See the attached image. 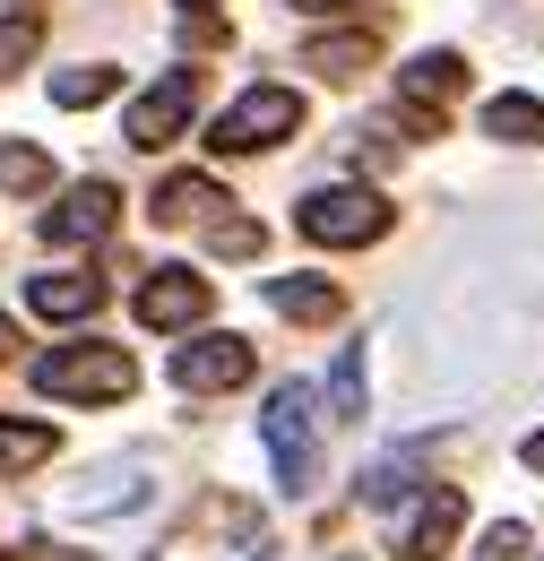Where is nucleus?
<instances>
[{
    "instance_id": "obj_19",
    "label": "nucleus",
    "mask_w": 544,
    "mask_h": 561,
    "mask_svg": "<svg viewBox=\"0 0 544 561\" xmlns=\"http://www.w3.org/2000/svg\"><path fill=\"white\" fill-rule=\"evenodd\" d=\"M113 95V70L104 61H78V70L53 78V104H69V113H87V104H104Z\"/></svg>"
},
{
    "instance_id": "obj_3",
    "label": "nucleus",
    "mask_w": 544,
    "mask_h": 561,
    "mask_svg": "<svg viewBox=\"0 0 544 561\" xmlns=\"http://www.w3.org/2000/svg\"><path fill=\"white\" fill-rule=\"evenodd\" d=\"M260 432H269L276 484H285V492H294V501H303V492L320 484V449H311V398H303V389L285 380V389H276V398H269V415H260Z\"/></svg>"
},
{
    "instance_id": "obj_25",
    "label": "nucleus",
    "mask_w": 544,
    "mask_h": 561,
    "mask_svg": "<svg viewBox=\"0 0 544 561\" xmlns=\"http://www.w3.org/2000/svg\"><path fill=\"white\" fill-rule=\"evenodd\" d=\"M9 346H18V329H9V320H0V363H9Z\"/></svg>"
},
{
    "instance_id": "obj_13",
    "label": "nucleus",
    "mask_w": 544,
    "mask_h": 561,
    "mask_svg": "<svg viewBox=\"0 0 544 561\" xmlns=\"http://www.w3.org/2000/svg\"><path fill=\"white\" fill-rule=\"evenodd\" d=\"M138 501H147L138 467H104L95 484H78V492H69L61 510H69V518H104V510H138Z\"/></svg>"
},
{
    "instance_id": "obj_28",
    "label": "nucleus",
    "mask_w": 544,
    "mask_h": 561,
    "mask_svg": "<svg viewBox=\"0 0 544 561\" xmlns=\"http://www.w3.org/2000/svg\"><path fill=\"white\" fill-rule=\"evenodd\" d=\"M53 561H78V553H53Z\"/></svg>"
},
{
    "instance_id": "obj_20",
    "label": "nucleus",
    "mask_w": 544,
    "mask_h": 561,
    "mask_svg": "<svg viewBox=\"0 0 544 561\" xmlns=\"http://www.w3.org/2000/svg\"><path fill=\"white\" fill-rule=\"evenodd\" d=\"M44 182H53V156L44 147H26V139L0 147V191H44Z\"/></svg>"
},
{
    "instance_id": "obj_16",
    "label": "nucleus",
    "mask_w": 544,
    "mask_h": 561,
    "mask_svg": "<svg viewBox=\"0 0 544 561\" xmlns=\"http://www.w3.org/2000/svg\"><path fill=\"white\" fill-rule=\"evenodd\" d=\"M53 458V423H0V476H26Z\"/></svg>"
},
{
    "instance_id": "obj_23",
    "label": "nucleus",
    "mask_w": 544,
    "mask_h": 561,
    "mask_svg": "<svg viewBox=\"0 0 544 561\" xmlns=\"http://www.w3.org/2000/svg\"><path fill=\"white\" fill-rule=\"evenodd\" d=\"M519 553H528V527H519V518H501V527H484L476 561H519Z\"/></svg>"
},
{
    "instance_id": "obj_8",
    "label": "nucleus",
    "mask_w": 544,
    "mask_h": 561,
    "mask_svg": "<svg viewBox=\"0 0 544 561\" xmlns=\"http://www.w3.org/2000/svg\"><path fill=\"white\" fill-rule=\"evenodd\" d=\"M458 518H467L458 484L423 492V501H415V518H407V545H398V553H407V561H441L450 545H458Z\"/></svg>"
},
{
    "instance_id": "obj_7",
    "label": "nucleus",
    "mask_w": 544,
    "mask_h": 561,
    "mask_svg": "<svg viewBox=\"0 0 544 561\" xmlns=\"http://www.w3.org/2000/svg\"><path fill=\"white\" fill-rule=\"evenodd\" d=\"M138 320H147V329H191V320H207V277L156 268V277L138 285Z\"/></svg>"
},
{
    "instance_id": "obj_1",
    "label": "nucleus",
    "mask_w": 544,
    "mask_h": 561,
    "mask_svg": "<svg viewBox=\"0 0 544 561\" xmlns=\"http://www.w3.org/2000/svg\"><path fill=\"white\" fill-rule=\"evenodd\" d=\"M35 389L44 398H87V407H113L138 389V363L122 346H53L35 363Z\"/></svg>"
},
{
    "instance_id": "obj_17",
    "label": "nucleus",
    "mask_w": 544,
    "mask_h": 561,
    "mask_svg": "<svg viewBox=\"0 0 544 561\" xmlns=\"http://www.w3.org/2000/svg\"><path fill=\"white\" fill-rule=\"evenodd\" d=\"M303 61H311L320 78H363V70H372V35H320Z\"/></svg>"
},
{
    "instance_id": "obj_18",
    "label": "nucleus",
    "mask_w": 544,
    "mask_h": 561,
    "mask_svg": "<svg viewBox=\"0 0 544 561\" xmlns=\"http://www.w3.org/2000/svg\"><path fill=\"white\" fill-rule=\"evenodd\" d=\"M329 423H363V346H345L329 371Z\"/></svg>"
},
{
    "instance_id": "obj_22",
    "label": "nucleus",
    "mask_w": 544,
    "mask_h": 561,
    "mask_svg": "<svg viewBox=\"0 0 544 561\" xmlns=\"http://www.w3.org/2000/svg\"><path fill=\"white\" fill-rule=\"evenodd\" d=\"M207 242H216L225 260H251V251H260V225H251V216H216V225H207Z\"/></svg>"
},
{
    "instance_id": "obj_24",
    "label": "nucleus",
    "mask_w": 544,
    "mask_h": 561,
    "mask_svg": "<svg viewBox=\"0 0 544 561\" xmlns=\"http://www.w3.org/2000/svg\"><path fill=\"white\" fill-rule=\"evenodd\" d=\"M528 467H536V476H544V432H536V440H528Z\"/></svg>"
},
{
    "instance_id": "obj_29",
    "label": "nucleus",
    "mask_w": 544,
    "mask_h": 561,
    "mask_svg": "<svg viewBox=\"0 0 544 561\" xmlns=\"http://www.w3.org/2000/svg\"><path fill=\"white\" fill-rule=\"evenodd\" d=\"M345 561H354V553H345Z\"/></svg>"
},
{
    "instance_id": "obj_10",
    "label": "nucleus",
    "mask_w": 544,
    "mask_h": 561,
    "mask_svg": "<svg viewBox=\"0 0 544 561\" xmlns=\"http://www.w3.org/2000/svg\"><path fill=\"white\" fill-rule=\"evenodd\" d=\"M95 302H104V277H78V268H53V277L26 285V311L35 320H87Z\"/></svg>"
},
{
    "instance_id": "obj_6",
    "label": "nucleus",
    "mask_w": 544,
    "mask_h": 561,
    "mask_svg": "<svg viewBox=\"0 0 544 561\" xmlns=\"http://www.w3.org/2000/svg\"><path fill=\"white\" fill-rule=\"evenodd\" d=\"M251 371H260V354L242 346V337H191V346H173V389H200V398L242 389Z\"/></svg>"
},
{
    "instance_id": "obj_4",
    "label": "nucleus",
    "mask_w": 544,
    "mask_h": 561,
    "mask_svg": "<svg viewBox=\"0 0 544 561\" xmlns=\"http://www.w3.org/2000/svg\"><path fill=\"white\" fill-rule=\"evenodd\" d=\"M311 242H329V251H345V242H381L389 233V208H381V191H311L303 199V216H294Z\"/></svg>"
},
{
    "instance_id": "obj_2",
    "label": "nucleus",
    "mask_w": 544,
    "mask_h": 561,
    "mask_svg": "<svg viewBox=\"0 0 544 561\" xmlns=\"http://www.w3.org/2000/svg\"><path fill=\"white\" fill-rule=\"evenodd\" d=\"M303 130V95L294 87H251L234 113H216V130H207V147L216 156H251V147H276Z\"/></svg>"
},
{
    "instance_id": "obj_21",
    "label": "nucleus",
    "mask_w": 544,
    "mask_h": 561,
    "mask_svg": "<svg viewBox=\"0 0 544 561\" xmlns=\"http://www.w3.org/2000/svg\"><path fill=\"white\" fill-rule=\"evenodd\" d=\"M44 44V18H0V78H18Z\"/></svg>"
},
{
    "instance_id": "obj_9",
    "label": "nucleus",
    "mask_w": 544,
    "mask_h": 561,
    "mask_svg": "<svg viewBox=\"0 0 544 561\" xmlns=\"http://www.w3.org/2000/svg\"><path fill=\"white\" fill-rule=\"evenodd\" d=\"M113 208H122L113 182H78L61 208L44 216V242H95V233H113Z\"/></svg>"
},
{
    "instance_id": "obj_11",
    "label": "nucleus",
    "mask_w": 544,
    "mask_h": 561,
    "mask_svg": "<svg viewBox=\"0 0 544 561\" xmlns=\"http://www.w3.org/2000/svg\"><path fill=\"white\" fill-rule=\"evenodd\" d=\"M269 302H276V320H303V329H320V320H338V311H345V294L329 277H311V268H303V277H276Z\"/></svg>"
},
{
    "instance_id": "obj_27",
    "label": "nucleus",
    "mask_w": 544,
    "mask_h": 561,
    "mask_svg": "<svg viewBox=\"0 0 544 561\" xmlns=\"http://www.w3.org/2000/svg\"><path fill=\"white\" fill-rule=\"evenodd\" d=\"M182 9H207V0H182Z\"/></svg>"
},
{
    "instance_id": "obj_26",
    "label": "nucleus",
    "mask_w": 544,
    "mask_h": 561,
    "mask_svg": "<svg viewBox=\"0 0 544 561\" xmlns=\"http://www.w3.org/2000/svg\"><path fill=\"white\" fill-rule=\"evenodd\" d=\"M294 9H345V0H294Z\"/></svg>"
},
{
    "instance_id": "obj_15",
    "label": "nucleus",
    "mask_w": 544,
    "mask_h": 561,
    "mask_svg": "<svg viewBox=\"0 0 544 561\" xmlns=\"http://www.w3.org/2000/svg\"><path fill=\"white\" fill-rule=\"evenodd\" d=\"M207 208H225V191H216L207 173H173V182L156 191V225H200Z\"/></svg>"
},
{
    "instance_id": "obj_14",
    "label": "nucleus",
    "mask_w": 544,
    "mask_h": 561,
    "mask_svg": "<svg viewBox=\"0 0 544 561\" xmlns=\"http://www.w3.org/2000/svg\"><path fill=\"white\" fill-rule=\"evenodd\" d=\"M484 139L544 147V104H536V95H492V104H484Z\"/></svg>"
},
{
    "instance_id": "obj_12",
    "label": "nucleus",
    "mask_w": 544,
    "mask_h": 561,
    "mask_svg": "<svg viewBox=\"0 0 544 561\" xmlns=\"http://www.w3.org/2000/svg\"><path fill=\"white\" fill-rule=\"evenodd\" d=\"M398 87H407V104H432V113H441V104L467 87V61H458V53H415Z\"/></svg>"
},
{
    "instance_id": "obj_5",
    "label": "nucleus",
    "mask_w": 544,
    "mask_h": 561,
    "mask_svg": "<svg viewBox=\"0 0 544 561\" xmlns=\"http://www.w3.org/2000/svg\"><path fill=\"white\" fill-rule=\"evenodd\" d=\"M191 104H200V78H191V70H165V78H156V87L131 104L122 139L147 147V156H156V147H173V139H182V122H191Z\"/></svg>"
}]
</instances>
